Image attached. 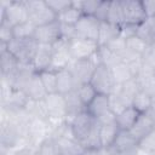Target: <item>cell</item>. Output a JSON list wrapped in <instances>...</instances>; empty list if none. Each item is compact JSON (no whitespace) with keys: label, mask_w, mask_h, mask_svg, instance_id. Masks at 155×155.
Wrapping results in <instances>:
<instances>
[{"label":"cell","mask_w":155,"mask_h":155,"mask_svg":"<svg viewBox=\"0 0 155 155\" xmlns=\"http://www.w3.org/2000/svg\"><path fill=\"white\" fill-rule=\"evenodd\" d=\"M70 126L75 138L84 145L85 149L98 150L102 148L99 139V125L97 124L96 117L87 110L76 115L70 122Z\"/></svg>","instance_id":"cell-1"},{"label":"cell","mask_w":155,"mask_h":155,"mask_svg":"<svg viewBox=\"0 0 155 155\" xmlns=\"http://www.w3.org/2000/svg\"><path fill=\"white\" fill-rule=\"evenodd\" d=\"M24 1L29 13V21L35 27L46 25L57 21V15L47 5L46 0H24Z\"/></svg>","instance_id":"cell-2"},{"label":"cell","mask_w":155,"mask_h":155,"mask_svg":"<svg viewBox=\"0 0 155 155\" xmlns=\"http://www.w3.org/2000/svg\"><path fill=\"white\" fill-rule=\"evenodd\" d=\"M39 42L34 38L29 39H13L7 44V51L11 52L19 63L31 64Z\"/></svg>","instance_id":"cell-3"},{"label":"cell","mask_w":155,"mask_h":155,"mask_svg":"<svg viewBox=\"0 0 155 155\" xmlns=\"http://www.w3.org/2000/svg\"><path fill=\"white\" fill-rule=\"evenodd\" d=\"M48 137H50L48 124L40 119L31 117L28 124L27 134L24 138V147H28L33 150H38L39 147Z\"/></svg>","instance_id":"cell-4"},{"label":"cell","mask_w":155,"mask_h":155,"mask_svg":"<svg viewBox=\"0 0 155 155\" xmlns=\"http://www.w3.org/2000/svg\"><path fill=\"white\" fill-rule=\"evenodd\" d=\"M0 10L1 21H6L11 27H16L29 21V13L25 1H10L6 7H0Z\"/></svg>","instance_id":"cell-5"},{"label":"cell","mask_w":155,"mask_h":155,"mask_svg":"<svg viewBox=\"0 0 155 155\" xmlns=\"http://www.w3.org/2000/svg\"><path fill=\"white\" fill-rule=\"evenodd\" d=\"M45 108L47 110L50 121H67V103H65V96L56 92L50 93L44 99ZM48 124V122H47Z\"/></svg>","instance_id":"cell-6"},{"label":"cell","mask_w":155,"mask_h":155,"mask_svg":"<svg viewBox=\"0 0 155 155\" xmlns=\"http://www.w3.org/2000/svg\"><path fill=\"white\" fill-rule=\"evenodd\" d=\"M96 65L90 59H79V61H71L69 67L67 68L75 82V90L84 85L88 84L91 81V78L96 70Z\"/></svg>","instance_id":"cell-7"},{"label":"cell","mask_w":155,"mask_h":155,"mask_svg":"<svg viewBox=\"0 0 155 155\" xmlns=\"http://www.w3.org/2000/svg\"><path fill=\"white\" fill-rule=\"evenodd\" d=\"M90 84L93 86V88L98 94H107V96L111 93L114 86L116 85L110 73V69L103 64L96 68Z\"/></svg>","instance_id":"cell-8"},{"label":"cell","mask_w":155,"mask_h":155,"mask_svg":"<svg viewBox=\"0 0 155 155\" xmlns=\"http://www.w3.org/2000/svg\"><path fill=\"white\" fill-rule=\"evenodd\" d=\"M52 48H53V52H52V62H51L50 70L59 71V70L67 69L73 61L69 52V41L59 39L52 45Z\"/></svg>","instance_id":"cell-9"},{"label":"cell","mask_w":155,"mask_h":155,"mask_svg":"<svg viewBox=\"0 0 155 155\" xmlns=\"http://www.w3.org/2000/svg\"><path fill=\"white\" fill-rule=\"evenodd\" d=\"M139 149L138 142L127 131H120L108 150L113 155H134Z\"/></svg>","instance_id":"cell-10"},{"label":"cell","mask_w":155,"mask_h":155,"mask_svg":"<svg viewBox=\"0 0 155 155\" xmlns=\"http://www.w3.org/2000/svg\"><path fill=\"white\" fill-rule=\"evenodd\" d=\"M99 27H101V22L94 16L82 15L79 22L75 24L76 38L92 40L97 42L98 34H99Z\"/></svg>","instance_id":"cell-11"},{"label":"cell","mask_w":155,"mask_h":155,"mask_svg":"<svg viewBox=\"0 0 155 155\" xmlns=\"http://www.w3.org/2000/svg\"><path fill=\"white\" fill-rule=\"evenodd\" d=\"M98 44L92 40L75 38L69 41V52L73 61L88 59L93 53L98 51Z\"/></svg>","instance_id":"cell-12"},{"label":"cell","mask_w":155,"mask_h":155,"mask_svg":"<svg viewBox=\"0 0 155 155\" xmlns=\"http://www.w3.org/2000/svg\"><path fill=\"white\" fill-rule=\"evenodd\" d=\"M124 11V24L139 25L148 17L145 15L143 2L137 0H121Z\"/></svg>","instance_id":"cell-13"},{"label":"cell","mask_w":155,"mask_h":155,"mask_svg":"<svg viewBox=\"0 0 155 155\" xmlns=\"http://www.w3.org/2000/svg\"><path fill=\"white\" fill-rule=\"evenodd\" d=\"M54 140L57 142L61 155H81L86 150L84 145L75 138L70 125L64 132V134Z\"/></svg>","instance_id":"cell-14"},{"label":"cell","mask_w":155,"mask_h":155,"mask_svg":"<svg viewBox=\"0 0 155 155\" xmlns=\"http://www.w3.org/2000/svg\"><path fill=\"white\" fill-rule=\"evenodd\" d=\"M155 128V113L151 110L144 114H140L133 127L128 131L130 134L139 143L145 136H148Z\"/></svg>","instance_id":"cell-15"},{"label":"cell","mask_w":155,"mask_h":155,"mask_svg":"<svg viewBox=\"0 0 155 155\" xmlns=\"http://www.w3.org/2000/svg\"><path fill=\"white\" fill-rule=\"evenodd\" d=\"M138 92H139V86L137 80L131 79L122 85H115L110 94L116 96L117 99L121 102V104L125 108H128V107H132L133 99Z\"/></svg>","instance_id":"cell-16"},{"label":"cell","mask_w":155,"mask_h":155,"mask_svg":"<svg viewBox=\"0 0 155 155\" xmlns=\"http://www.w3.org/2000/svg\"><path fill=\"white\" fill-rule=\"evenodd\" d=\"M52 45L50 44H39L35 56L33 58L31 65L34 67L36 73H41L45 70H48L52 62Z\"/></svg>","instance_id":"cell-17"},{"label":"cell","mask_w":155,"mask_h":155,"mask_svg":"<svg viewBox=\"0 0 155 155\" xmlns=\"http://www.w3.org/2000/svg\"><path fill=\"white\" fill-rule=\"evenodd\" d=\"M34 39L39 44L53 45L56 41H58L61 39L59 23L56 21V22H52V23L46 24V25L36 27V30H35V34H34Z\"/></svg>","instance_id":"cell-18"},{"label":"cell","mask_w":155,"mask_h":155,"mask_svg":"<svg viewBox=\"0 0 155 155\" xmlns=\"http://www.w3.org/2000/svg\"><path fill=\"white\" fill-rule=\"evenodd\" d=\"M23 91L27 93V96L30 99H34V101H44L45 97L47 96V92L42 85L39 73H34L30 76Z\"/></svg>","instance_id":"cell-19"},{"label":"cell","mask_w":155,"mask_h":155,"mask_svg":"<svg viewBox=\"0 0 155 155\" xmlns=\"http://www.w3.org/2000/svg\"><path fill=\"white\" fill-rule=\"evenodd\" d=\"M19 62L7 50L0 51V75L4 78H11L18 69Z\"/></svg>","instance_id":"cell-20"},{"label":"cell","mask_w":155,"mask_h":155,"mask_svg":"<svg viewBox=\"0 0 155 155\" xmlns=\"http://www.w3.org/2000/svg\"><path fill=\"white\" fill-rule=\"evenodd\" d=\"M65 103H67V119L65 120L68 124H70L76 115H79L80 113L86 110V107L80 101V98L76 93V90L65 94Z\"/></svg>","instance_id":"cell-21"},{"label":"cell","mask_w":155,"mask_h":155,"mask_svg":"<svg viewBox=\"0 0 155 155\" xmlns=\"http://www.w3.org/2000/svg\"><path fill=\"white\" fill-rule=\"evenodd\" d=\"M120 27L109 22H102L99 27V34H98V40L97 44L98 46H105L114 39L120 36Z\"/></svg>","instance_id":"cell-22"},{"label":"cell","mask_w":155,"mask_h":155,"mask_svg":"<svg viewBox=\"0 0 155 155\" xmlns=\"http://www.w3.org/2000/svg\"><path fill=\"white\" fill-rule=\"evenodd\" d=\"M140 113H138L133 107H128L125 110H122L117 116H116V125L119 126L120 131H130L137 119L139 117Z\"/></svg>","instance_id":"cell-23"},{"label":"cell","mask_w":155,"mask_h":155,"mask_svg":"<svg viewBox=\"0 0 155 155\" xmlns=\"http://www.w3.org/2000/svg\"><path fill=\"white\" fill-rule=\"evenodd\" d=\"M142 39L147 45L154 46L155 45V23L153 18H147L137 27V35Z\"/></svg>","instance_id":"cell-24"},{"label":"cell","mask_w":155,"mask_h":155,"mask_svg":"<svg viewBox=\"0 0 155 155\" xmlns=\"http://www.w3.org/2000/svg\"><path fill=\"white\" fill-rule=\"evenodd\" d=\"M86 110L94 117L101 116L102 114L107 113L110 110V104H109V96L107 94H97L94 99L87 105Z\"/></svg>","instance_id":"cell-25"},{"label":"cell","mask_w":155,"mask_h":155,"mask_svg":"<svg viewBox=\"0 0 155 155\" xmlns=\"http://www.w3.org/2000/svg\"><path fill=\"white\" fill-rule=\"evenodd\" d=\"M75 90L74 79L68 69L57 71V92L65 96Z\"/></svg>","instance_id":"cell-26"},{"label":"cell","mask_w":155,"mask_h":155,"mask_svg":"<svg viewBox=\"0 0 155 155\" xmlns=\"http://www.w3.org/2000/svg\"><path fill=\"white\" fill-rule=\"evenodd\" d=\"M109 69H110V73H111L113 79H114V81H115L116 85H122V84L127 82L128 80L134 79L133 75H132V73H131V70H130L128 64H126L122 61L119 62V63H116L115 65H113Z\"/></svg>","instance_id":"cell-27"},{"label":"cell","mask_w":155,"mask_h":155,"mask_svg":"<svg viewBox=\"0 0 155 155\" xmlns=\"http://www.w3.org/2000/svg\"><path fill=\"white\" fill-rule=\"evenodd\" d=\"M120 132L119 126L115 124L99 126V139L102 148H109Z\"/></svg>","instance_id":"cell-28"},{"label":"cell","mask_w":155,"mask_h":155,"mask_svg":"<svg viewBox=\"0 0 155 155\" xmlns=\"http://www.w3.org/2000/svg\"><path fill=\"white\" fill-rule=\"evenodd\" d=\"M30 98L27 96V93L23 90H16L13 88L10 97L7 98V101L1 104V107H6V108H13V109H23L25 107V104L28 103Z\"/></svg>","instance_id":"cell-29"},{"label":"cell","mask_w":155,"mask_h":155,"mask_svg":"<svg viewBox=\"0 0 155 155\" xmlns=\"http://www.w3.org/2000/svg\"><path fill=\"white\" fill-rule=\"evenodd\" d=\"M82 13L80 10L75 8L73 5L68 8H65L64 11H62L61 13L57 15V22H59L61 24H69V25H75L79 19L81 18Z\"/></svg>","instance_id":"cell-30"},{"label":"cell","mask_w":155,"mask_h":155,"mask_svg":"<svg viewBox=\"0 0 155 155\" xmlns=\"http://www.w3.org/2000/svg\"><path fill=\"white\" fill-rule=\"evenodd\" d=\"M107 22L116 24V25H122L124 24V11H122L121 0H111L110 1Z\"/></svg>","instance_id":"cell-31"},{"label":"cell","mask_w":155,"mask_h":155,"mask_svg":"<svg viewBox=\"0 0 155 155\" xmlns=\"http://www.w3.org/2000/svg\"><path fill=\"white\" fill-rule=\"evenodd\" d=\"M132 107L140 114L148 113V111H150V108H151V97L148 93L139 90V92L136 94V97L133 99Z\"/></svg>","instance_id":"cell-32"},{"label":"cell","mask_w":155,"mask_h":155,"mask_svg":"<svg viewBox=\"0 0 155 155\" xmlns=\"http://www.w3.org/2000/svg\"><path fill=\"white\" fill-rule=\"evenodd\" d=\"M40 79L42 81V85L47 92V94L50 93H56L57 92V71L53 70H45L39 73Z\"/></svg>","instance_id":"cell-33"},{"label":"cell","mask_w":155,"mask_h":155,"mask_svg":"<svg viewBox=\"0 0 155 155\" xmlns=\"http://www.w3.org/2000/svg\"><path fill=\"white\" fill-rule=\"evenodd\" d=\"M139 90L153 96L155 93V74H139L136 78Z\"/></svg>","instance_id":"cell-34"},{"label":"cell","mask_w":155,"mask_h":155,"mask_svg":"<svg viewBox=\"0 0 155 155\" xmlns=\"http://www.w3.org/2000/svg\"><path fill=\"white\" fill-rule=\"evenodd\" d=\"M36 27L30 22L27 21L24 23H21L16 27H13V36L15 39H29L34 38Z\"/></svg>","instance_id":"cell-35"},{"label":"cell","mask_w":155,"mask_h":155,"mask_svg":"<svg viewBox=\"0 0 155 155\" xmlns=\"http://www.w3.org/2000/svg\"><path fill=\"white\" fill-rule=\"evenodd\" d=\"M76 93H78L80 101L82 102V104H84L86 108H87V105L94 99V97L98 94V93L96 92V90L93 88V86H92L90 82L79 86V87L76 88Z\"/></svg>","instance_id":"cell-36"},{"label":"cell","mask_w":155,"mask_h":155,"mask_svg":"<svg viewBox=\"0 0 155 155\" xmlns=\"http://www.w3.org/2000/svg\"><path fill=\"white\" fill-rule=\"evenodd\" d=\"M98 54H99L102 64L108 67V68H111L116 63L121 62V58L117 54H115L113 51H110L107 46H99L98 47Z\"/></svg>","instance_id":"cell-37"},{"label":"cell","mask_w":155,"mask_h":155,"mask_svg":"<svg viewBox=\"0 0 155 155\" xmlns=\"http://www.w3.org/2000/svg\"><path fill=\"white\" fill-rule=\"evenodd\" d=\"M101 1L99 0H85V1H71V5L80 10L82 15L86 16H94Z\"/></svg>","instance_id":"cell-38"},{"label":"cell","mask_w":155,"mask_h":155,"mask_svg":"<svg viewBox=\"0 0 155 155\" xmlns=\"http://www.w3.org/2000/svg\"><path fill=\"white\" fill-rule=\"evenodd\" d=\"M126 47L128 51L138 54V56H143L148 50H149V45H147L142 39H139L138 36H133L128 40H126Z\"/></svg>","instance_id":"cell-39"},{"label":"cell","mask_w":155,"mask_h":155,"mask_svg":"<svg viewBox=\"0 0 155 155\" xmlns=\"http://www.w3.org/2000/svg\"><path fill=\"white\" fill-rule=\"evenodd\" d=\"M36 153H38V155H61L58 145H57V142L53 138H51V137H48L39 147Z\"/></svg>","instance_id":"cell-40"},{"label":"cell","mask_w":155,"mask_h":155,"mask_svg":"<svg viewBox=\"0 0 155 155\" xmlns=\"http://www.w3.org/2000/svg\"><path fill=\"white\" fill-rule=\"evenodd\" d=\"M139 149L151 154V155H155V128L148 134L145 136L139 143Z\"/></svg>","instance_id":"cell-41"},{"label":"cell","mask_w":155,"mask_h":155,"mask_svg":"<svg viewBox=\"0 0 155 155\" xmlns=\"http://www.w3.org/2000/svg\"><path fill=\"white\" fill-rule=\"evenodd\" d=\"M15 39L13 36V27H11L6 21L0 22V42L8 44Z\"/></svg>","instance_id":"cell-42"},{"label":"cell","mask_w":155,"mask_h":155,"mask_svg":"<svg viewBox=\"0 0 155 155\" xmlns=\"http://www.w3.org/2000/svg\"><path fill=\"white\" fill-rule=\"evenodd\" d=\"M110 51H113L115 54H117L120 58H121V56L125 53V51L127 50V47H126V40L125 39H122V38H116V39H114L113 41H110L108 45H105Z\"/></svg>","instance_id":"cell-43"},{"label":"cell","mask_w":155,"mask_h":155,"mask_svg":"<svg viewBox=\"0 0 155 155\" xmlns=\"http://www.w3.org/2000/svg\"><path fill=\"white\" fill-rule=\"evenodd\" d=\"M46 2L56 15L61 13L62 11L71 6V1L68 0H46Z\"/></svg>","instance_id":"cell-44"},{"label":"cell","mask_w":155,"mask_h":155,"mask_svg":"<svg viewBox=\"0 0 155 155\" xmlns=\"http://www.w3.org/2000/svg\"><path fill=\"white\" fill-rule=\"evenodd\" d=\"M59 23V22H58ZM59 31H61V39L65 41H70L76 38V31H75V25H69V24H61L59 23Z\"/></svg>","instance_id":"cell-45"},{"label":"cell","mask_w":155,"mask_h":155,"mask_svg":"<svg viewBox=\"0 0 155 155\" xmlns=\"http://www.w3.org/2000/svg\"><path fill=\"white\" fill-rule=\"evenodd\" d=\"M109 6H110V1H101L96 13H94V17L102 23V22H107L108 19V12H109Z\"/></svg>","instance_id":"cell-46"},{"label":"cell","mask_w":155,"mask_h":155,"mask_svg":"<svg viewBox=\"0 0 155 155\" xmlns=\"http://www.w3.org/2000/svg\"><path fill=\"white\" fill-rule=\"evenodd\" d=\"M137 27L138 25H134V24H122L120 27V38L125 39V40H128L133 36L137 35Z\"/></svg>","instance_id":"cell-47"},{"label":"cell","mask_w":155,"mask_h":155,"mask_svg":"<svg viewBox=\"0 0 155 155\" xmlns=\"http://www.w3.org/2000/svg\"><path fill=\"white\" fill-rule=\"evenodd\" d=\"M96 120H97V124H98L99 126L110 125V124H115V122H116V115H115L111 110H109V111L102 114L101 116L96 117Z\"/></svg>","instance_id":"cell-48"},{"label":"cell","mask_w":155,"mask_h":155,"mask_svg":"<svg viewBox=\"0 0 155 155\" xmlns=\"http://www.w3.org/2000/svg\"><path fill=\"white\" fill-rule=\"evenodd\" d=\"M142 2H143V7H144L147 17L148 18L155 17V0H145Z\"/></svg>","instance_id":"cell-49"},{"label":"cell","mask_w":155,"mask_h":155,"mask_svg":"<svg viewBox=\"0 0 155 155\" xmlns=\"http://www.w3.org/2000/svg\"><path fill=\"white\" fill-rule=\"evenodd\" d=\"M15 155H38V153L36 150H33L28 147H22L15 153Z\"/></svg>","instance_id":"cell-50"},{"label":"cell","mask_w":155,"mask_h":155,"mask_svg":"<svg viewBox=\"0 0 155 155\" xmlns=\"http://www.w3.org/2000/svg\"><path fill=\"white\" fill-rule=\"evenodd\" d=\"M97 155H113V154L108 150V148H99L97 150Z\"/></svg>","instance_id":"cell-51"},{"label":"cell","mask_w":155,"mask_h":155,"mask_svg":"<svg viewBox=\"0 0 155 155\" xmlns=\"http://www.w3.org/2000/svg\"><path fill=\"white\" fill-rule=\"evenodd\" d=\"M81 155H97V150H94V149H86Z\"/></svg>","instance_id":"cell-52"},{"label":"cell","mask_w":155,"mask_h":155,"mask_svg":"<svg viewBox=\"0 0 155 155\" xmlns=\"http://www.w3.org/2000/svg\"><path fill=\"white\" fill-rule=\"evenodd\" d=\"M150 97H151V108H150V110L153 113H155V93L153 96H150Z\"/></svg>","instance_id":"cell-53"},{"label":"cell","mask_w":155,"mask_h":155,"mask_svg":"<svg viewBox=\"0 0 155 155\" xmlns=\"http://www.w3.org/2000/svg\"><path fill=\"white\" fill-rule=\"evenodd\" d=\"M134 155H151V154H149V153H147V151H144V150H142V149H138Z\"/></svg>","instance_id":"cell-54"},{"label":"cell","mask_w":155,"mask_h":155,"mask_svg":"<svg viewBox=\"0 0 155 155\" xmlns=\"http://www.w3.org/2000/svg\"><path fill=\"white\" fill-rule=\"evenodd\" d=\"M153 21H154V23H155V17H153Z\"/></svg>","instance_id":"cell-55"}]
</instances>
